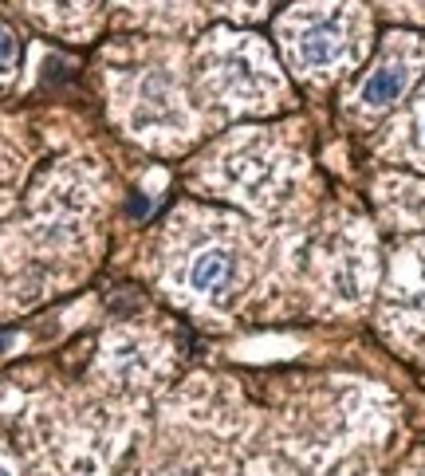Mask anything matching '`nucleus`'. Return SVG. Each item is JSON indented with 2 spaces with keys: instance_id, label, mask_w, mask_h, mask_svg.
Listing matches in <instances>:
<instances>
[{
  "instance_id": "nucleus-1",
  "label": "nucleus",
  "mask_w": 425,
  "mask_h": 476,
  "mask_svg": "<svg viewBox=\"0 0 425 476\" xmlns=\"http://www.w3.org/2000/svg\"><path fill=\"white\" fill-rule=\"evenodd\" d=\"M343 47H347V36H343L339 20H316V24H307V28L295 36V59L304 67H311V71L331 67L335 59L343 56Z\"/></svg>"
},
{
  "instance_id": "nucleus-2",
  "label": "nucleus",
  "mask_w": 425,
  "mask_h": 476,
  "mask_svg": "<svg viewBox=\"0 0 425 476\" xmlns=\"http://www.w3.org/2000/svg\"><path fill=\"white\" fill-rule=\"evenodd\" d=\"M233 284V256L224 248H202L190 260V287L202 295H221Z\"/></svg>"
},
{
  "instance_id": "nucleus-3",
  "label": "nucleus",
  "mask_w": 425,
  "mask_h": 476,
  "mask_svg": "<svg viewBox=\"0 0 425 476\" xmlns=\"http://www.w3.org/2000/svg\"><path fill=\"white\" fill-rule=\"evenodd\" d=\"M406 75H409V67L402 64V59H390V64H382L367 83H362V103H367V107L394 103V98L402 95V87H406Z\"/></svg>"
},
{
  "instance_id": "nucleus-4",
  "label": "nucleus",
  "mask_w": 425,
  "mask_h": 476,
  "mask_svg": "<svg viewBox=\"0 0 425 476\" xmlns=\"http://www.w3.org/2000/svg\"><path fill=\"white\" fill-rule=\"evenodd\" d=\"M12 59H16V40L8 36V28H0V71H8Z\"/></svg>"
},
{
  "instance_id": "nucleus-5",
  "label": "nucleus",
  "mask_w": 425,
  "mask_h": 476,
  "mask_svg": "<svg viewBox=\"0 0 425 476\" xmlns=\"http://www.w3.org/2000/svg\"><path fill=\"white\" fill-rule=\"evenodd\" d=\"M12 343H16V335H12V331H5V335H0V350H8Z\"/></svg>"
},
{
  "instance_id": "nucleus-6",
  "label": "nucleus",
  "mask_w": 425,
  "mask_h": 476,
  "mask_svg": "<svg viewBox=\"0 0 425 476\" xmlns=\"http://www.w3.org/2000/svg\"><path fill=\"white\" fill-rule=\"evenodd\" d=\"M0 476H8V469H5V465H0Z\"/></svg>"
}]
</instances>
